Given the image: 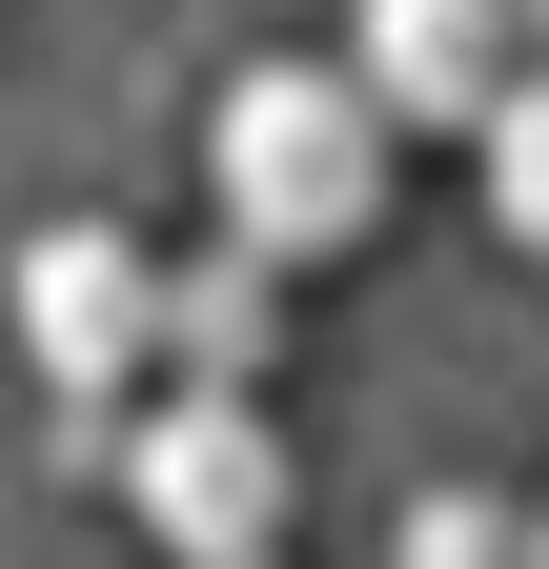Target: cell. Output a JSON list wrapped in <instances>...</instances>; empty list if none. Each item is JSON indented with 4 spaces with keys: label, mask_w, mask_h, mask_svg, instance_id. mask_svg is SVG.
<instances>
[{
    "label": "cell",
    "mask_w": 549,
    "mask_h": 569,
    "mask_svg": "<svg viewBox=\"0 0 549 569\" xmlns=\"http://www.w3.org/2000/svg\"><path fill=\"white\" fill-rule=\"evenodd\" d=\"M387 163H407V122L347 82V61H244V82L203 102V203H224V244L286 264V284L387 224Z\"/></svg>",
    "instance_id": "1"
},
{
    "label": "cell",
    "mask_w": 549,
    "mask_h": 569,
    "mask_svg": "<svg viewBox=\"0 0 549 569\" xmlns=\"http://www.w3.org/2000/svg\"><path fill=\"white\" fill-rule=\"evenodd\" d=\"M122 509H143L163 569H286L306 448L264 387H163V407H122Z\"/></svg>",
    "instance_id": "2"
},
{
    "label": "cell",
    "mask_w": 549,
    "mask_h": 569,
    "mask_svg": "<svg viewBox=\"0 0 549 569\" xmlns=\"http://www.w3.org/2000/svg\"><path fill=\"white\" fill-rule=\"evenodd\" d=\"M0 326H21V367L61 387V427L122 448V387H163V244L143 224H41L21 284H0Z\"/></svg>",
    "instance_id": "3"
},
{
    "label": "cell",
    "mask_w": 549,
    "mask_h": 569,
    "mask_svg": "<svg viewBox=\"0 0 549 569\" xmlns=\"http://www.w3.org/2000/svg\"><path fill=\"white\" fill-rule=\"evenodd\" d=\"M347 82L387 122H448V142H489V102L529 82V0H347Z\"/></svg>",
    "instance_id": "4"
},
{
    "label": "cell",
    "mask_w": 549,
    "mask_h": 569,
    "mask_svg": "<svg viewBox=\"0 0 549 569\" xmlns=\"http://www.w3.org/2000/svg\"><path fill=\"white\" fill-rule=\"evenodd\" d=\"M264 346H286V264H244V244L163 264V387H264Z\"/></svg>",
    "instance_id": "5"
},
{
    "label": "cell",
    "mask_w": 549,
    "mask_h": 569,
    "mask_svg": "<svg viewBox=\"0 0 549 569\" xmlns=\"http://www.w3.org/2000/svg\"><path fill=\"white\" fill-rule=\"evenodd\" d=\"M387 569H529V509H509V488H407Z\"/></svg>",
    "instance_id": "6"
},
{
    "label": "cell",
    "mask_w": 549,
    "mask_h": 569,
    "mask_svg": "<svg viewBox=\"0 0 549 569\" xmlns=\"http://www.w3.org/2000/svg\"><path fill=\"white\" fill-rule=\"evenodd\" d=\"M468 163H489V224H509V244L549 264V61H529L509 102H489V142H468Z\"/></svg>",
    "instance_id": "7"
},
{
    "label": "cell",
    "mask_w": 549,
    "mask_h": 569,
    "mask_svg": "<svg viewBox=\"0 0 549 569\" xmlns=\"http://www.w3.org/2000/svg\"><path fill=\"white\" fill-rule=\"evenodd\" d=\"M529 569H549V509H529Z\"/></svg>",
    "instance_id": "8"
}]
</instances>
